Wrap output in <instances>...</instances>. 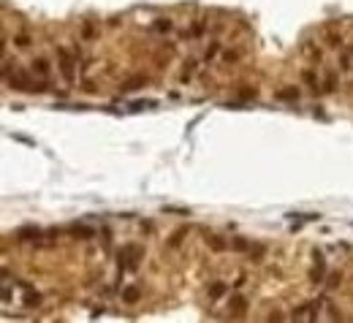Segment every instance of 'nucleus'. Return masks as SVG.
Masks as SVG:
<instances>
[{"mask_svg": "<svg viewBox=\"0 0 353 323\" xmlns=\"http://www.w3.org/2000/svg\"><path fill=\"white\" fill-rule=\"evenodd\" d=\"M275 98L282 100V103H296V100H299V90L296 87H282V90L275 93Z\"/></svg>", "mask_w": 353, "mask_h": 323, "instance_id": "39448f33", "label": "nucleus"}, {"mask_svg": "<svg viewBox=\"0 0 353 323\" xmlns=\"http://www.w3.org/2000/svg\"><path fill=\"white\" fill-rule=\"evenodd\" d=\"M226 291H228V285H226V282H212L209 288H206V294H209V299H220Z\"/></svg>", "mask_w": 353, "mask_h": 323, "instance_id": "9b49d317", "label": "nucleus"}, {"mask_svg": "<svg viewBox=\"0 0 353 323\" xmlns=\"http://www.w3.org/2000/svg\"><path fill=\"white\" fill-rule=\"evenodd\" d=\"M57 63H60V74H63V79L68 84H74L76 71H74V57L68 54V49H65V47H57Z\"/></svg>", "mask_w": 353, "mask_h": 323, "instance_id": "f03ea898", "label": "nucleus"}, {"mask_svg": "<svg viewBox=\"0 0 353 323\" xmlns=\"http://www.w3.org/2000/svg\"><path fill=\"white\" fill-rule=\"evenodd\" d=\"M218 52H220V44H218V41H212L209 47L204 49V60H206V63H209V60H215V57H218Z\"/></svg>", "mask_w": 353, "mask_h": 323, "instance_id": "f3484780", "label": "nucleus"}, {"mask_svg": "<svg viewBox=\"0 0 353 323\" xmlns=\"http://www.w3.org/2000/svg\"><path fill=\"white\" fill-rule=\"evenodd\" d=\"M182 68H185V71H182V82H188V79L193 76V71H196V60H193V57H188Z\"/></svg>", "mask_w": 353, "mask_h": 323, "instance_id": "a211bd4d", "label": "nucleus"}, {"mask_svg": "<svg viewBox=\"0 0 353 323\" xmlns=\"http://www.w3.org/2000/svg\"><path fill=\"white\" fill-rule=\"evenodd\" d=\"M291 218H299V220H321L318 215H291Z\"/></svg>", "mask_w": 353, "mask_h": 323, "instance_id": "a878e982", "label": "nucleus"}, {"mask_svg": "<svg viewBox=\"0 0 353 323\" xmlns=\"http://www.w3.org/2000/svg\"><path fill=\"white\" fill-rule=\"evenodd\" d=\"M188 236V225H182V228H176L174 234L169 236V247H179L182 245V239Z\"/></svg>", "mask_w": 353, "mask_h": 323, "instance_id": "9d476101", "label": "nucleus"}, {"mask_svg": "<svg viewBox=\"0 0 353 323\" xmlns=\"http://www.w3.org/2000/svg\"><path fill=\"white\" fill-rule=\"evenodd\" d=\"M14 41H17L19 47H27V44H30V38H27V35H17V38H14Z\"/></svg>", "mask_w": 353, "mask_h": 323, "instance_id": "393cba45", "label": "nucleus"}, {"mask_svg": "<svg viewBox=\"0 0 353 323\" xmlns=\"http://www.w3.org/2000/svg\"><path fill=\"white\" fill-rule=\"evenodd\" d=\"M93 33H95V30H93V25H84V38H90Z\"/></svg>", "mask_w": 353, "mask_h": 323, "instance_id": "bb28decb", "label": "nucleus"}, {"mask_svg": "<svg viewBox=\"0 0 353 323\" xmlns=\"http://www.w3.org/2000/svg\"><path fill=\"white\" fill-rule=\"evenodd\" d=\"M141 258V247L139 245H125L123 247V253H120V269H133L136 264H139Z\"/></svg>", "mask_w": 353, "mask_h": 323, "instance_id": "7ed1b4c3", "label": "nucleus"}, {"mask_svg": "<svg viewBox=\"0 0 353 323\" xmlns=\"http://www.w3.org/2000/svg\"><path fill=\"white\" fill-rule=\"evenodd\" d=\"M171 27H174V25H171V19H155V22H152V30H155V33H171Z\"/></svg>", "mask_w": 353, "mask_h": 323, "instance_id": "2eb2a0df", "label": "nucleus"}, {"mask_svg": "<svg viewBox=\"0 0 353 323\" xmlns=\"http://www.w3.org/2000/svg\"><path fill=\"white\" fill-rule=\"evenodd\" d=\"M33 74H35L38 79H47V76H49V63H47L44 57H35V60H33Z\"/></svg>", "mask_w": 353, "mask_h": 323, "instance_id": "6e6552de", "label": "nucleus"}, {"mask_svg": "<svg viewBox=\"0 0 353 323\" xmlns=\"http://www.w3.org/2000/svg\"><path fill=\"white\" fill-rule=\"evenodd\" d=\"M3 79H6L8 87L19 90V93H33V87H35V82H30V76L25 71H11L8 63H3Z\"/></svg>", "mask_w": 353, "mask_h": 323, "instance_id": "f257e3e1", "label": "nucleus"}, {"mask_svg": "<svg viewBox=\"0 0 353 323\" xmlns=\"http://www.w3.org/2000/svg\"><path fill=\"white\" fill-rule=\"evenodd\" d=\"M231 247H234V250H247V239H242V236H236V239L231 242Z\"/></svg>", "mask_w": 353, "mask_h": 323, "instance_id": "b1692460", "label": "nucleus"}, {"mask_svg": "<svg viewBox=\"0 0 353 323\" xmlns=\"http://www.w3.org/2000/svg\"><path fill=\"white\" fill-rule=\"evenodd\" d=\"M71 234H74V236H82V239H90L95 231L87 228V225H79V223H76V225H71Z\"/></svg>", "mask_w": 353, "mask_h": 323, "instance_id": "4468645a", "label": "nucleus"}, {"mask_svg": "<svg viewBox=\"0 0 353 323\" xmlns=\"http://www.w3.org/2000/svg\"><path fill=\"white\" fill-rule=\"evenodd\" d=\"M324 272H326V266H324V255H321V253H315V266H312V280H321V277H324Z\"/></svg>", "mask_w": 353, "mask_h": 323, "instance_id": "ddd939ff", "label": "nucleus"}, {"mask_svg": "<svg viewBox=\"0 0 353 323\" xmlns=\"http://www.w3.org/2000/svg\"><path fill=\"white\" fill-rule=\"evenodd\" d=\"M25 304H27L30 310H35V307L41 304V296H38V294H33V291H27V294H25Z\"/></svg>", "mask_w": 353, "mask_h": 323, "instance_id": "6ab92c4d", "label": "nucleus"}, {"mask_svg": "<svg viewBox=\"0 0 353 323\" xmlns=\"http://www.w3.org/2000/svg\"><path fill=\"white\" fill-rule=\"evenodd\" d=\"M14 236H17L19 242H38L41 239V228H38V225H22V228L14 231Z\"/></svg>", "mask_w": 353, "mask_h": 323, "instance_id": "20e7f679", "label": "nucleus"}, {"mask_svg": "<svg viewBox=\"0 0 353 323\" xmlns=\"http://www.w3.org/2000/svg\"><path fill=\"white\" fill-rule=\"evenodd\" d=\"M231 307H234V312H245V307H247V299L245 296H234V301H231Z\"/></svg>", "mask_w": 353, "mask_h": 323, "instance_id": "5701e85b", "label": "nucleus"}, {"mask_svg": "<svg viewBox=\"0 0 353 323\" xmlns=\"http://www.w3.org/2000/svg\"><path fill=\"white\" fill-rule=\"evenodd\" d=\"M236 98L245 103V100H255V90H250V87H242L239 93H236Z\"/></svg>", "mask_w": 353, "mask_h": 323, "instance_id": "412c9836", "label": "nucleus"}, {"mask_svg": "<svg viewBox=\"0 0 353 323\" xmlns=\"http://www.w3.org/2000/svg\"><path fill=\"white\" fill-rule=\"evenodd\" d=\"M337 90V74L334 71H326L324 74V93H334Z\"/></svg>", "mask_w": 353, "mask_h": 323, "instance_id": "f8f14e48", "label": "nucleus"}, {"mask_svg": "<svg viewBox=\"0 0 353 323\" xmlns=\"http://www.w3.org/2000/svg\"><path fill=\"white\" fill-rule=\"evenodd\" d=\"M239 57H242L239 49H226V52H223V60H226V63H239Z\"/></svg>", "mask_w": 353, "mask_h": 323, "instance_id": "aec40b11", "label": "nucleus"}, {"mask_svg": "<svg viewBox=\"0 0 353 323\" xmlns=\"http://www.w3.org/2000/svg\"><path fill=\"white\" fill-rule=\"evenodd\" d=\"M302 82L307 84V87L312 90V93H318V90H324L321 84H318V76H315V71H310V68H304L302 71Z\"/></svg>", "mask_w": 353, "mask_h": 323, "instance_id": "0eeeda50", "label": "nucleus"}, {"mask_svg": "<svg viewBox=\"0 0 353 323\" xmlns=\"http://www.w3.org/2000/svg\"><path fill=\"white\" fill-rule=\"evenodd\" d=\"M204 30H206V22H204V19H199V22H193L190 35H193V38H201V35H204Z\"/></svg>", "mask_w": 353, "mask_h": 323, "instance_id": "4be33fe9", "label": "nucleus"}, {"mask_svg": "<svg viewBox=\"0 0 353 323\" xmlns=\"http://www.w3.org/2000/svg\"><path fill=\"white\" fill-rule=\"evenodd\" d=\"M206 245H209L212 250H226V242L220 239V236H215V234H206Z\"/></svg>", "mask_w": 353, "mask_h": 323, "instance_id": "dca6fc26", "label": "nucleus"}, {"mask_svg": "<svg viewBox=\"0 0 353 323\" xmlns=\"http://www.w3.org/2000/svg\"><path fill=\"white\" fill-rule=\"evenodd\" d=\"M144 84H147V79H144V76H133V79H128V82L120 84V90H123V93H133V90L144 87Z\"/></svg>", "mask_w": 353, "mask_h": 323, "instance_id": "1a4fd4ad", "label": "nucleus"}, {"mask_svg": "<svg viewBox=\"0 0 353 323\" xmlns=\"http://www.w3.org/2000/svg\"><path fill=\"white\" fill-rule=\"evenodd\" d=\"M139 299H141V288L139 285H128V288H123V301L125 304H136Z\"/></svg>", "mask_w": 353, "mask_h": 323, "instance_id": "423d86ee", "label": "nucleus"}]
</instances>
